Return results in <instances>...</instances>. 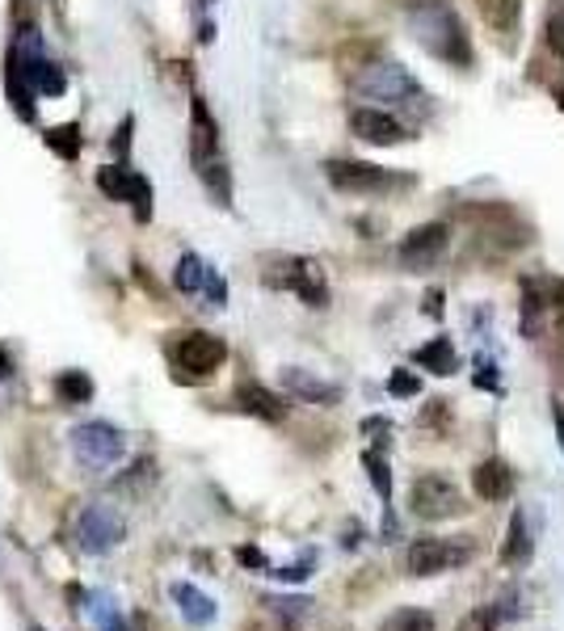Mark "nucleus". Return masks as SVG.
<instances>
[{"label": "nucleus", "mask_w": 564, "mask_h": 631, "mask_svg": "<svg viewBox=\"0 0 564 631\" xmlns=\"http://www.w3.org/2000/svg\"><path fill=\"white\" fill-rule=\"evenodd\" d=\"M237 405H241V412H249V417H262V421H283V417H287L283 396H274V392L262 387V384H241V387H237Z\"/></svg>", "instance_id": "17"}, {"label": "nucleus", "mask_w": 564, "mask_h": 631, "mask_svg": "<svg viewBox=\"0 0 564 631\" xmlns=\"http://www.w3.org/2000/svg\"><path fill=\"white\" fill-rule=\"evenodd\" d=\"M497 628H502V610H497L493 603L468 610L463 623H459V631H497Z\"/></svg>", "instance_id": "25"}, {"label": "nucleus", "mask_w": 564, "mask_h": 631, "mask_svg": "<svg viewBox=\"0 0 564 631\" xmlns=\"http://www.w3.org/2000/svg\"><path fill=\"white\" fill-rule=\"evenodd\" d=\"M283 384H287L291 396L308 400V405H324V409L342 405V387L324 384V379H316V375H312V371H303V366H287V371H283Z\"/></svg>", "instance_id": "15"}, {"label": "nucleus", "mask_w": 564, "mask_h": 631, "mask_svg": "<svg viewBox=\"0 0 564 631\" xmlns=\"http://www.w3.org/2000/svg\"><path fill=\"white\" fill-rule=\"evenodd\" d=\"M43 143L51 148L59 161H77L81 156V148H84V139H81V127L77 122H64V127H51L47 136H43Z\"/></svg>", "instance_id": "22"}, {"label": "nucleus", "mask_w": 564, "mask_h": 631, "mask_svg": "<svg viewBox=\"0 0 564 631\" xmlns=\"http://www.w3.org/2000/svg\"><path fill=\"white\" fill-rule=\"evenodd\" d=\"M266 282L269 287H283V291H296L308 307H324L329 303V282H324L321 261H312V257H283L266 274Z\"/></svg>", "instance_id": "6"}, {"label": "nucleus", "mask_w": 564, "mask_h": 631, "mask_svg": "<svg viewBox=\"0 0 564 631\" xmlns=\"http://www.w3.org/2000/svg\"><path fill=\"white\" fill-rule=\"evenodd\" d=\"M413 358H417V366H426L430 375H456V366H459L451 337H434V341H426Z\"/></svg>", "instance_id": "19"}, {"label": "nucleus", "mask_w": 564, "mask_h": 631, "mask_svg": "<svg viewBox=\"0 0 564 631\" xmlns=\"http://www.w3.org/2000/svg\"><path fill=\"white\" fill-rule=\"evenodd\" d=\"M484 26L497 30V34H514L518 26V13H522V0H476Z\"/></svg>", "instance_id": "20"}, {"label": "nucleus", "mask_w": 564, "mask_h": 631, "mask_svg": "<svg viewBox=\"0 0 564 631\" xmlns=\"http://www.w3.org/2000/svg\"><path fill=\"white\" fill-rule=\"evenodd\" d=\"M539 312H543V303H539L536 287H527V295H522V332H527V337L539 332Z\"/></svg>", "instance_id": "28"}, {"label": "nucleus", "mask_w": 564, "mask_h": 631, "mask_svg": "<svg viewBox=\"0 0 564 631\" xmlns=\"http://www.w3.org/2000/svg\"><path fill=\"white\" fill-rule=\"evenodd\" d=\"M9 375H13V362H9L4 350H0V379H9Z\"/></svg>", "instance_id": "35"}, {"label": "nucleus", "mask_w": 564, "mask_h": 631, "mask_svg": "<svg viewBox=\"0 0 564 631\" xmlns=\"http://www.w3.org/2000/svg\"><path fill=\"white\" fill-rule=\"evenodd\" d=\"M114 148H118V156L131 148V118H123V127H118V139H114Z\"/></svg>", "instance_id": "33"}, {"label": "nucleus", "mask_w": 564, "mask_h": 631, "mask_svg": "<svg viewBox=\"0 0 564 631\" xmlns=\"http://www.w3.org/2000/svg\"><path fill=\"white\" fill-rule=\"evenodd\" d=\"M354 93H362L371 102H392V106H417L422 102V84L408 77L404 63H367L354 77Z\"/></svg>", "instance_id": "3"}, {"label": "nucleus", "mask_w": 564, "mask_h": 631, "mask_svg": "<svg viewBox=\"0 0 564 631\" xmlns=\"http://www.w3.org/2000/svg\"><path fill=\"white\" fill-rule=\"evenodd\" d=\"M472 556V548H459V544H447V539H417L404 564H408V576H438L447 569H456Z\"/></svg>", "instance_id": "11"}, {"label": "nucleus", "mask_w": 564, "mask_h": 631, "mask_svg": "<svg viewBox=\"0 0 564 631\" xmlns=\"http://www.w3.org/2000/svg\"><path fill=\"white\" fill-rule=\"evenodd\" d=\"M379 631H434V615L417 610V606H401L379 623Z\"/></svg>", "instance_id": "23"}, {"label": "nucleus", "mask_w": 564, "mask_h": 631, "mask_svg": "<svg viewBox=\"0 0 564 631\" xmlns=\"http://www.w3.org/2000/svg\"><path fill=\"white\" fill-rule=\"evenodd\" d=\"M237 560H241V564H253V569H266V573H269L266 556H262L257 548H237Z\"/></svg>", "instance_id": "31"}, {"label": "nucleus", "mask_w": 564, "mask_h": 631, "mask_svg": "<svg viewBox=\"0 0 564 631\" xmlns=\"http://www.w3.org/2000/svg\"><path fill=\"white\" fill-rule=\"evenodd\" d=\"M447 241H451L447 223H422V227H413L401 241L396 257H401V266H408V270H422V266H430V261L442 257Z\"/></svg>", "instance_id": "12"}, {"label": "nucleus", "mask_w": 564, "mask_h": 631, "mask_svg": "<svg viewBox=\"0 0 564 631\" xmlns=\"http://www.w3.org/2000/svg\"><path fill=\"white\" fill-rule=\"evenodd\" d=\"M531 560V535H527V514L518 510L510 518V535H506V548H502V564H527Z\"/></svg>", "instance_id": "21"}, {"label": "nucleus", "mask_w": 564, "mask_h": 631, "mask_svg": "<svg viewBox=\"0 0 564 631\" xmlns=\"http://www.w3.org/2000/svg\"><path fill=\"white\" fill-rule=\"evenodd\" d=\"M169 598H173V606H177V615L186 619L189 628H211L219 615L216 598H207L198 585H189V581H173L169 585Z\"/></svg>", "instance_id": "14"}, {"label": "nucleus", "mask_w": 564, "mask_h": 631, "mask_svg": "<svg viewBox=\"0 0 564 631\" xmlns=\"http://www.w3.org/2000/svg\"><path fill=\"white\" fill-rule=\"evenodd\" d=\"M408 505H413L417 518L442 522V518H456L459 510H463V496H459V489L447 480V476L426 471V476L413 480V489H408Z\"/></svg>", "instance_id": "7"}, {"label": "nucleus", "mask_w": 564, "mask_h": 631, "mask_svg": "<svg viewBox=\"0 0 564 631\" xmlns=\"http://www.w3.org/2000/svg\"><path fill=\"white\" fill-rule=\"evenodd\" d=\"M472 489L481 501H506L514 493V471L502 459H484L476 471H472Z\"/></svg>", "instance_id": "16"}, {"label": "nucleus", "mask_w": 564, "mask_h": 631, "mask_svg": "<svg viewBox=\"0 0 564 631\" xmlns=\"http://www.w3.org/2000/svg\"><path fill=\"white\" fill-rule=\"evenodd\" d=\"M422 312H426V316H434V320H442V291H438V287H434L430 295L422 300Z\"/></svg>", "instance_id": "30"}, {"label": "nucleus", "mask_w": 564, "mask_h": 631, "mask_svg": "<svg viewBox=\"0 0 564 631\" xmlns=\"http://www.w3.org/2000/svg\"><path fill=\"white\" fill-rule=\"evenodd\" d=\"M408 30L434 59H442L451 68H472V43L451 4H417L408 13Z\"/></svg>", "instance_id": "2"}, {"label": "nucleus", "mask_w": 564, "mask_h": 631, "mask_svg": "<svg viewBox=\"0 0 564 631\" xmlns=\"http://www.w3.org/2000/svg\"><path fill=\"white\" fill-rule=\"evenodd\" d=\"M556 106L564 110V84H556Z\"/></svg>", "instance_id": "36"}, {"label": "nucleus", "mask_w": 564, "mask_h": 631, "mask_svg": "<svg viewBox=\"0 0 564 631\" xmlns=\"http://www.w3.org/2000/svg\"><path fill=\"white\" fill-rule=\"evenodd\" d=\"M97 190L106 194V198H114V202H131L135 220H148V215H152V186H148V177H139L135 168L127 165L97 168Z\"/></svg>", "instance_id": "10"}, {"label": "nucleus", "mask_w": 564, "mask_h": 631, "mask_svg": "<svg viewBox=\"0 0 564 631\" xmlns=\"http://www.w3.org/2000/svg\"><path fill=\"white\" fill-rule=\"evenodd\" d=\"M552 417H556V434H561V446H564V405L561 400L552 405Z\"/></svg>", "instance_id": "34"}, {"label": "nucleus", "mask_w": 564, "mask_h": 631, "mask_svg": "<svg viewBox=\"0 0 564 631\" xmlns=\"http://www.w3.org/2000/svg\"><path fill=\"white\" fill-rule=\"evenodd\" d=\"M362 464H367V471H371V484H376V493L388 501V496H392V476H388V464L379 459V451H367V455H362Z\"/></svg>", "instance_id": "26"}, {"label": "nucleus", "mask_w": 564, "mask_h": 631, "mask_svg": "<svg viewBox=\"0 0 564 631\" xmlns=\"http://www.w3.org/2000/svg\"><path fill=\"white\" fill-rule=\"evenodd\" d=\"M189 165L219 207H232V177H228V161L219 148V127L198 93L189 97Z\"/></svg>", "instance_id": "1"}, {"label": "nucleus", "mask_w": 564, "mask_h": 631, "mask_svg": "<svg viewBox=\"0 0 564 631\" xmlns=\"http://www.w3.org/2000/svg\"><path fill=\"white\" fill-rule=\"evenodd\" d=\"M55 396L68 400V405H84V400L93 396V379H89L84 371H64V375L55 379Z\"/></svg>", "instance_id": "24"}, {"label": "nucleus", "mask_w": 564, "mask_h": 631, "mask_svg": "<svg viewBox=\"0 0 564 631\" xmlns=\"http://www.w3.org/2000/svg\"><path fill=\"white\" fill-rule=\"evenodd\" d=\"M324 177L342 194H388L392 186H404L401 177H392L388 168L371 165V161H329Z\"/></svg>", "instance_id": "8"}, {"label": "nucleus", "mask_w": 564, "mask_h": 631, "mask_svg": "<svg viewBox=\"0 0 564 631\" xmlns=\"http://www.w3.org/2000/svg\"><path fill=\"white\" fill-rule=\"evenodd\" d=\"M543 38H548V51H552L556 59H564V4L552 9L548 26H543Z\"/></svg>", "instance_id": "27"}, {"label": "nucleus", "mask_w": 564, "mask_h": 631, "mask_svg": "<svg viewBox=\"0 0 564 631\" xmlns=\"http://www.w3.org/2000/svg\"><path fill=\"white\" fill-rule=\"evenodd\" d=\"M207 278H211V266H207L198 253H182V257H177V266H173V282H177L182 295H203Z\"/></svg>", "instance_id": "18"}, {"label": "nucleus", "mask_w": 564, "mask_h": 631, "mask_svg": "<svg viewBox=\"0 0 564 631\" xmlns=\"http://www.w3.org/2000/svg\"><path fill=\"white\" fill-rule=\"evenodd\" d=\"M349 131L362 139V143H376V148H392V143H404V127L392 118V114L383 110H371V106H362V110L349 114Z\"/></svg>", "instance_id": "13"}, {"label": "nucleus", "mask_w": 564, "mask_h": 631, "mask_svg": "<svg viewBox=\"0 0 564 631\" xmlns=\"http://www.w3.org/2000/svg\"><path fill=\"white\" fill-rule=\"evenodd\" d=\"M552 312H556V325L564 329V278L552 287Z\"/></svg>", "instance_id": "32"}, {"label": "nucleus", "mask_w": 564, "mask_h": 631, "mask_svg": "<svg viewBox=\"0 0 564 631\" xmlns=\"http://www.w3.org/2000/svg\"><path fill=\"white\" fill-rule=\"evenodd\" d=\"M388 392H392V396H417V392H422V379H417L413 371H392Z\"/></svg>", "instance_id": "29"}, {"label": "nucleus", "mask_w": 564, "mask_h": 631, "mask_svg": "<svg viewBox=\"0 0 564 631\" xmlns=\"http://www.w3.org/2000/svg\"><path fill=\"white\" fill-rule=\"evenodd\" d=\"M72 455L77 464H84L89 471H110L127 455V442H123V430H114L106 421H84L72 430Z\"/></svg>", "instance_id": "4"}, {"label": "nucleus", "mask_w": 564, "mask_h": 631, "mask_svg": "<svg viewBox=\"0 0 564 631\" xmlns=\"http://www.w3.org/2000/svg\"><path fill=\"white\" fill-rule=\"evenodd\" d=\"M244 631H287V628H266V623H257V628H244Z\"/></svg>", "instance_id": "37"}, {"label": "nucleus", "mask_w": 564, "mask_h": 631, "mask_svg": "<svg viewBox=\"0 0 564 631\" xmlns=\"http://www.w3.org/2000/svg\"><path fill=\"white\" fill-rule=\"evenodd\" d=\"M127 539V522L123 514L110 505V501H93L84 505L81 518H77V548L89 556H106Z\"/></svg>", "instance_id": "5"}, {"label": "nucleus", "mask_w": 564, "mask_h": 631, "mask_svg": "<svg viewBox=\"0 0 564 631\" xmlns=\"http://www.w3.org/2000/svg\"><path fill=\"white\" fill-rule=\"evenodd\" d=\"M173 354H177V371H186V379H207V375H216L223 366L228 346L216 332H182Z\"/></svg>", "instance_id": "9"}]
</instances>
